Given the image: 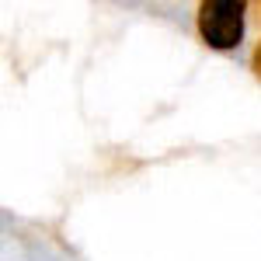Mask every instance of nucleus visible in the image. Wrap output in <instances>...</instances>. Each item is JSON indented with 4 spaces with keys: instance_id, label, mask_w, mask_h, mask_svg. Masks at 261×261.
Returning a JSON list of instances; mask_svg holds the SVG:
<instances>
[{
    "instance_id": "obj_1",
    "label": "nucleus",
    "mask_w": 261,
    "mask_h": 261,
    "mask_svg": "<svg viewBox=\"0 0 261 261\" xmlns=\"http://www.w3.org/2000/svg\"><path fill=\"white\" fill-rule=\"evenodd\" d=\"M244 14H247V7L241 0H202L195 28L209 49L226 53V49H237L244 39Z\"/></svg>"
},
{
    "instance_id": "obj_2",
    "label": "nucleus",
    "mask_w": 261,
    "mask_h": 261,
    "mask_svg": "<svg viewBox=\"0 0 261 261\" xmlns=\"http://www.w3.org/2000/svg\"><path fill=\"white\" fill-rule=\"evenodd\" d=\"M251 70H254V77L261 81V42H258V49H254V56H251Z\"/></svg>"
}]
</instances>
